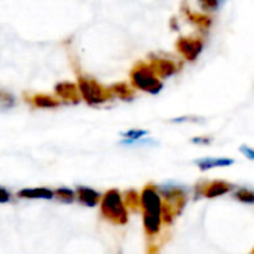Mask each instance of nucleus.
<instances>
[{
	"instance_id": "obj_13",
	"label": "nucleus",
	"mask_w": 254,
	"mask_h": 254,
	"mask_svg": "<svg viewBox=\"0 0 254 254\" xmlns=\"http://www.w3.org/2000/svg\"><path fill=\"white\" fill-rule=\"evenodd\" d=\"M109 89H110V92L113 94V97H119V98L127 100V101H129V100H132V98H134L132 88H131L128 83H125V82L115 83V85H112Z\"/></svg>"
},
{
	"instance_id": "obj_16",
	"label": "nucleus",
	"mask_w": 254,
	"mask_h": 254,
	"mask_svg": "<svg viewBox=\"0 0 254 254\" xmlns=\"http://www.w3.org/2000/svg\"><path fill=\"white\" fill-rule=\"evenodd\" d=\"M235 199H238L240 202L243 204H250L254 205V192L250 189H246V188H240L235 193H234Z\"/></svg>"
},
{
	"instance_id": "obj_19",
	"label": "nucleus",
	"mask_w": 254,
	"mask_h": 254,
	"mask_svg": "<svg viewBox=\"0 0 254 254\" xmlns=\"http://www.w3.org/2000/svg\"><path fill=\"white\" fill-rule=\"evenodd\" d=\"M189 19L193 24H196L198 27H201V28H208L210 24H211V19L208 16H204V15H193V13H190L189 15Z\"/></svg>"
},
{
	"instance_id": "obj_6",
	"label": "nucleus",
	"mask_w": 254,
	"mask_h": 254,
	"mask_svg": "<svg viewBox=\"0 0 254 254\" xmlns=\"http://www.w3.org/2000/svg\"><path fill=\"white\" fill-rule=\"evenodd\" d=\"M150 67L153 68V71L156 73L158 77H164V79L176 74L180 68L177 65V63H174L171 60H165V58H158V57H152Z\"/></svg>"
},
{
	"instance_id": "obj_12",
	"label": "nucleus",
	"mask_w": 254,
	"mask_h": 254,
	"mask_svg": "<svg viewBox=\"0 0 254 254\" xmlns=\"http://www.w3.org/2000/svg\"><path fill=\"white\" fill-rule=\"evenodd\" d=\"M28 101L37 109H55L60 106V100H57L51 95H46V94H36V95L30 97Z\"/></svg>"
},
{
	"instance_id": "obj_17",
	"label": "nucleus",
	"mask_w": 254,
	"mask_h": 254,
	"mask_svg": "<svg viewBox=\"0 0 254 254\" xmlns=\"http://www.w3.org/2000/svg\"><path fill=\"white\" fill-rule=\"evenodd\" d=\"M147 134H149V131H146V129H129V131H127V132L122 134V137L125 138V140L122 141V144H128V143H131V141L140 140V138L146 137Z\"/></svg>"
},
{
	"instance_id": "obj_20",
	"label": "nucleus",
	"mask_w": 254,
	"mask_h": 254,
	"mask_svg": "<svg viewBox=\"0 0 254 254\" xmlns=\"http://www.w3.org/2000/svg\"><path fill=\"white\" fill-rule=\"evenodd\" d=\"M204 122V118H196V116H180V118H174L171 119V122L179 124V122Z\"/></svg>"
},
{
	"instance_id": "obj_7",
	"label": "nucleus",
	"mask_w": 254,
	"mask_h": 254,
	"mask_svg": "<svg viewBox=\"0 0 254 254\" xmlns=\"http://www.w3.org/2000/svg\"><path fill=\"white\" fill-rule=\"evenodd\" d=\"M55 94L65 100V101H73V103H79L80 101V92L77 85L71 83V82H61L55 85Z\"/></svg>"
},
{
	"instance_id": "obj_2",
	"label": "nucleus",
	"mask_w": 254,
	"mask_h": 254,
	"mask_svg": "<svg viewBox=\"0 0 254 254\" xmlns=\"http://www.w3.org/2000/svg\"><path fill=\"white\" fill-rule=\"evenodd\" d=\"M101 216L113 225H125L128 222V208L119 190H107L100 201Z\"/></svg>"
},
{
	"instance_id": "obj_5",
	"label": "nucleus",
	"mask_w": 254,
	"mask_h": 254,
	"mask_svg": "<svg viewBox=\"0 0 254 254\" xmlns=\"http://www.w3.org/2000/svg\"><path fill=\"white\" fill-rule=\"evenodd\" d=\"M177 51L185 57V60L193 63L198 60L204 49V42L201 39H188V37H180L176 43Z\"/></svg>"
},
{
	"instance_id": "obj_11",
	"label": "nucleus",
	"mask_w": 254,
	"mask_h": 254,
	"mask_svg": "<svg viewBox=\"0 0 254 254\" xmlns=\"http://www.w3.org/2000/svg\"><path fill=\"white\" fill-rule=\"evenodd\" d=\"M18 198L24 199H52L54 198V190L46 189V188H31V189H22L16 192Z\"/></svg>"
},
{
	"instance_id": "obj_15",
	"label": "nucleus",
	"mask_w": 254,
	"mask_h": 254,
	"mask_svg": "<svg viewBox=\"0 0 254 254\" xmlns=\"http://www.w3.org/2000/svg\"><path fill=\"white\" fill-rule=\"evenodd\" d=\"M54 198H57L60 202L64 204H71L76 199V192L67 188H60L57 190H54Z\"/></svg>"
},
{
	"instance_id": "obj_4",
	"label": "nucleus",
	"mask_w": 254,
	"mask_h": 254,
	"mask_svg": "<svg viewBox=\"0 0 254 254\" xmlns=\"http://www.w3.org/2000/svg\"><path fill=\"white\" fill-rule=\"evenodd\" d=\"M77 88H79L82 100H85L91 106L103 104V103L113 98V94L110 92L109 88H104L98 82H95L92 79H88V77H83V76H79Z\"/></svg>"
},
{
	"instance_id": "obj_18",
	"label": "nucleus",
	"mask_w": 254,
	"mask_h": 254,
	"mask_svg": "<svg viewBox=\"0 0 254 254\" xmlns=\"http://www.w3.org/2000/svg\"><path fill=\"white\" fill-rule=\"evenodd\" d=\"M223 1L225 0H198L201 9L205 10V12H214V10H217L223 4Z\"/></svg>"
},
{
	"instance_id": "obj_9",
	"label": "nucleus",
	"mask_w": 254,
	"mask_h": 254,
	"mask_svg": "<svg viewBox=\"0 0 254 254\" xmlns=\"http://www.w3.org/2000/svg\"><path fill=\"white\" fill-rule=\"evenodd\" d=\"M76 198L80 204L86 207H95L101 201V195L97 190L91 188H85V186H79L76 189Z\"/></svg>"
},
{
	"instance_id": "obj_10",
	"label": "nucleus",
	"mask_w": 254,
	"mask_h": 254,
	"mask_svg": "<svg viewBox=\"0 0 254 254\" xmlns=\"http://www.w3.org/2000/svg\"><path fill=\"white\" fill-rule=\"evenodd\" d=\"M195 164L198 165V168L201 171H208L211 168L231 167V165L235 164V161L231 159V158H201V159L195 161Z\"/></svg>"
},
{
	"instance_id": "obj_1",
	"label": "nucleus",
	"mask_w": 254,
	"mask_h": 254,
	"mask_svg": "<svg viewBox=\"0 0 254 254\" xmlns=\"http://www.w3.org/2000/svg\"><path fill=\"white\" fill-rule=\"evenodd\" d=\"M141 208H143V225L147 237H155L161 231L162 225V217H161V210H162V196L158 192V188L147 185L141 195Z\"/></svg>"
},
{
	"instance_id": "obj_23",
	"label": "nucleus",
	"mask_w": 254,
	"mask_h": 254,
	"mask_svg": "<svg viewBox=\"0 0 254 254\" xmlns=\"http://www.w3.org/2000/svg\"><path fill=\"white\" fill-rule=\"evenodd\" d=\"M190 141L193 144H208V143H211V138H208V137H195Z\"/></svg>"
},
{
	"instance_id": "obj_3",
	"label": "nucleus",
	"mask_w": 254,
	"mask_h": 254,
	"mask_svg": "<svg viewBox=\"0 0 254 254\" xmlns=\"http://www.w3.org/2000/svg\"><path fill=\"white\" fill-rule=\"evenodd\" d=\"M131 83L135 89L149 92V94H158L162 89L161 77L156 76L150 64L137 63L134 68L131 70Z\"/></svg>"
},
{
	"instance_id": "obj_22",
	"label": "nucleus",
	"mask_w": 254,
	"mask_h": 254,
	"mask_svg": "<svg viewBox=\"0 0 254 254\" xmlns=\"http://www.w3.org/2000/svg\"><path fill=\"white\" fill-rule=\"evenodd\" d=\"M9 199H10V193H9L4 188L0 186V204H4V202H7Z\"/></svg>"
},
{
	"instance_id": "obj_21",
	"label": "nucleus",
	"mask_w": 254,
	"mask_h": 254,
	"mask_svg": "<svg viewBox=\"0 0 254 254\" xmlns=\"http://www.w3.org/2000/svg\"><path fill=\"white\" fill-rule=\"evenodd\" d=\"M240 152H241L244 156H247L250 161H254V149L249 147V146H241V147H240Z\"/></svg>"
},
{
	"instance_id": "obj_14",
	"label": "nucleus",
	"mask_w": 254,
	"mask_h": 254,
	"mask_svg": "<svg viewBox=\"0 0 254 254\" xmlns=\"http://www.w3.org/2000/svg\"><path fill=\"white\" fill-rule=\"evenodd\" d=\"M124 202H125V207L128 210H132V211H137L138 207H141L140 195L135 190H127L124 195Z\"/></svg>"
},
{
	"instance_id": "obj_8",
	"label": "nucleus",
	"mask_w": 254,
	"mask_h": 254,
	"mask_svg": "<svg viewBox=\"0 0 254 254\" xmlns=\"http://www.w3.org/2000/svg\"><path fill=\"white\" fill-rule=\"evenodd\" d=\"M234 190V186L228 182H223V180H216V182H211L210 185L205 186L204 189V196L205 198H217V196H222V195H226L229 192Z\"/></svg>"
}]
</instances>
